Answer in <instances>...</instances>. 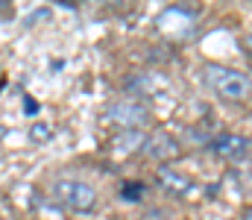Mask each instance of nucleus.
Instances as JSON below:
<instances>
[{
  "label": "nucleus",
  "instance_id": "obj_1",
  "mask_svg": "<svg viewBox=\"0 0 252 220\" xmlns=\"http://www.w3.org/2000/svg\"><path fill=\"white\" fill-rule=\"evenodd\" d=\"M202 79H205V85H208L214 94H220V97L229 100V103H241V100H247L252 94L250 76L241 73V71H235V68H223V65L208 62V65L202 68Z\"/></svg>",
  "mask_w": 252,
  "mask_h": 220
},
{
  "label": "nucleus",
  "instance_id": "obj_2",
  "mask_svg": "<svg viewBox=\"0 0 252 220\" xmlns=\"http://www.w3.org/2000/svg\"><path fill=\"white\" fill-rule=\"evenodd\" d=\"M53 197L62 206H67L70 212H79V215H85V212H91L97 206V191L82 179H56Z\"/></svg>",
  "mask_w": 252,
  "mask_h": 220
},
{
  "label": "nucleus",
  "instance_id": "obj_3",
  "mask_svg": "<svg viewBox=\"0 0 252 220\" xmlns=\"http://www.w3.org/2000/svg\"><path fill=\"white\" fill-rule=\"evenodd\" d=\"M106 118L118 126H126V129H141L150 124V109L141 103V100H132V97H124L118 103H112L106 109Z\"/></svg>",
  "mask_w": 252,
  "mask_h": 220
},
{
  "label": "nucleus",
  "instance_id": "obj_4",
  "mask_svg": "<svg viewBox=\"0 0 252 220\" xmlns=\"http://www.w3.org/2000/svg\"><path fill=\"white\" fill-rule=\"evenodd\" d=\"M208 150L217 156V158H226V161H244L252 156V141L244 135H235V132H220L208 141Z\"/></svg>",
  "mask_w": 252,
  "mask_h": 220
},
{
  "label": "nucleus",
  "instance_id": "obj_5",
  "mask_svg": "<svg viewBox=\"0 0 252 220\" xmlns=\"http://www.w3.org/2000/svg\"><path fill=\"white\" fill-rule=\"evenodd\" d=\"M126 91H132V94L141 97V100H147V97H167L170 82H167L161 73H135V76L126 82Z\"/></svg>",
  "mask_w": 252,
  "mask_h": 220
},
{
  "label": "nucleus",
  "instance_id": "obj_6",
  "mask_svg": "<svg viewBox=\"0 0 252 220\" xmlns=\"http://www.w3.org/2000/svg\"><path fill=\"white\" fill-rule=\"evenodd\" d=\"M179 141L170 135V132H153L150 138H147V144H144V153L150 156V158H156V161H167V158H173V156H179Z\"/></svg>",
  "mask_w": 252,
  "mask_h": 220
},
{
  "label": "nucleus",
  "instance_id": "obj_7",
  "mask_svg": "<svg viewBox=\"0 0 252 220\" xmlns=\"http://www.w3.org/2000/svg\"><path fill=\"white\" fill-rule=\"evenodd\" d=\"M156 179H158V185H161L167 194H176V197H185L190 188H193L188 176L176 173L173 167H158V176H156Z\"/></svg>",
  "mask_w": 252,
  "mask_h": 220
},
{
  "label": "nucleus",
  "instance_id": "obj_8",
  "mask_svg": "<svg viewBox=\"0 0 252 220\" xmlns=\"http://www.w3.org/2000/svg\"><path fill=\"white\" fill-rule=\"evenodd\" d=\"M115 144H118V153H138V150H144L147 144V138H144V132L141 129H126L124 135H118L115 138Z\"/></svg>",
  "mask_w": 252,
  "mask_h": 220
},
{
  "label": "nucleus",
  "instance_id": "obj_9",
  "mask_svg": "<svg viewBox=\"0 0 252 220\" xmlns=\"http://www.w3.org/2000/svg\"><path fill=\"white\" fill-rule=\"evenodd\" d=\"M144 191H147L144 182H124V185H121V197L129 200V203H138V200L144 197Z\"/></svg>",
  "mask_w": 252,
  "mask_h": 220
},
{
  "label": "nucleus",
  "instance_id": "obj_10",
  "mask_svg": "<svg viewBox=\"0 0 252 220\" xmlns=\"http://www.w3.org/2000/svg\"><path fill=\"white\" fill-rule=\"evenodd\" d=\"M241 220H252V206H247V209L241 212Z\"/></svg>",
  "mask_w": 252,
  "mask_h": 220
}]
</instances>
